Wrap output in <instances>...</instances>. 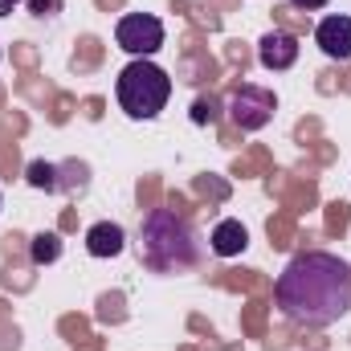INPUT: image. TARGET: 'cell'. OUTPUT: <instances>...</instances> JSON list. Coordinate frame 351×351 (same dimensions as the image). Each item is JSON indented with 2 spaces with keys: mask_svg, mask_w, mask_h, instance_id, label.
<instances>
[{
  "mask_svg": "<svg viewBox=\"0 0 351 351\" xmlns=\"http://www.w3.org/2000/svg\"><path fill=\"white\" fill-rule=\"evenodd\" d=\"M274 298L298 327H331L351 311V265L327 250H306L278 274Z\"/></svg>",
  "mask_w": 351,
  "mask_h": 351,
  "instance_id": "1",
  "label": "cell"
},
{
  "mask_svg": "<svg viewBox=\"0 0 351 351\" xmlns=\"http://www.w3.org/2000/svg\"><path fill=\"white\" fill-rule=\"evenodd\" d=\"M139 262L152 274H180L200 262L196 229L172 208H152L139 225Z\"/></svg>",
  "mask_w": 351,
  "mask_h": 351,
  "instance_id": "2",
  "label": "cell"
},
{
  "mask_svg": "<svg viewBox=\"0 0 351 351\" xmlns=\"http://www.w3.org/2000/svg\"><path fill=\"white\" fill-rule=\"evenodd\" d=\"M114 98L127 110V119H156L172 98V78L152 58H135L131 66H123L114 82Z\"/></svg>",
  "mask_w": 351,
  "mask_h": 351,
  "instance_id": "3",
  "label": "cell"
},
{
  "mask_svg": "<svg viewBox=\"0 0 351 351\" xmlns=\"http://www.w3.org/2000/svg\"><path fill=\"white\" fill-rule=\"evenodd\" d=\"M114 41L131 58H152V53L164 49V21L152 16V12H127L114 25Z\"/></svg>",
  "mask_w": 351,
  "mask_h": 351,
  "instance_id": "4",
  "label": "cell"
},
{
  "mask_svg": "<svg viewBox=\"0 0 351 351\" xmlns=\"http://www.w3.org/2000/svg\"><path fill=\"white\" fill-rule=\"evenodd\" d=\"M274 110H278V98H274V90H265V86H237L233 98H229V119L241 131H262L265 123L274 119Z\"/></svg>",
  "mask_w": 351,
  "mask_h": 351,
  "instance_id": "5",
  "label": "cell"
},
{
  "mask_svg": "<svg viewBox=\"0 0 351 351\" xmlns=\"http://www.w3.org/2000/svg\"><path fill=\"white\" fill-rule=\"evenodd\" d=\"M25 180L33 188H45V192H82L90 184V168L86 164H45V160H33L25 168Z\"/></svg>",
  "mask_w": 351,
  "mask_h": 351,
  "instance_id": "6",
  "label": "cell"
},
{
  "mask_svg": "<svg viewBox=\"0 0 351 351\" xmlns=\"http://www.w3.org/2000/svg\"><path fill=\"white\" fill-rule=\"evenodd\" d=\"M315 45L331 58V62H348L351 58V16L335 12V16H323L315 25Z\"/></svg>",
  "mask_w": 351,
  "mask_h": 351,
  "instance_id": "7",
  "label": "cell"
},
{
  "mask_svg": "<svg viewBox=\"0 0 351 351\" xmlns=\"http://www.w3.org/2000/svg\"><path fill=\"white\" fill-rule=\"evenodd\" d=\"M258 62H262L265 70H274V74L290 70L298 62V37L286 33V29H269L262 41H258Z\"/></svg>",
  "mask_w": 351,
  "mask_h": 351,
  "instance_id": "8",
  "label": "cell"
},
{
  "mask_svg": "<svg viewBox=\"0 0 351 351\" xmlns=\"http://www.w3.org/2000/svg\"><path fill=\"white\" fill-rule=\"evenodd\" d=\"M127 250V233L114 221H98L86 229V254L90 258H119Z\"/></svg>",
  "mask_w": 351,
  "mask_h": 351,
  "instance_id": "9",
  "label": "cell"
},
{
  "mask_svg": "<svg viewBox=\"0 0 351 351\" xmlns=\"http://www.w3.org/2000/svg\"><path fill=\"white\" fill-rule=\"evenodd\" d=\"M208 245H213V254H217V258H241V254L250 250V229H245L241 221L225 217V221L213 229Z\"/></svg>",
  "mask_w": 351,
  "mask_h": 351,
  "instance_id": "10",
  "label": "cell"
},
{
  "mask_svg": "<svg viewBox=\"0 0 351 351\" xmlns=\"http://www.w3.org/2000/svg\"><path fill=\"white\" fill-rule=\"evenodd\" d=\"M29 258H33V265L58 262V258H62V237H58V233H37L33 245H29Z\"/></svg>",
  "mask_w": 351,
  "mask_h": 351,
  "instance_id": "11",
  "label": "cell"
},
{
  "mask_svg": "<svg viewBox=\"0 0 351 351\" xmlns=\"http://www.w3.org/2000/svg\"><path fill=\"white\" fill-rule=\"evenodd\" d=\"M192 119H196V123H204V119H217V102H213V98H200Z\"/></svg>",
  "mask_w": 351,
  "mask_h": 351,
  "instance_id": "12",
  "label": "cell"
},
{
  "mask_svg": "<svg viewBox=\"0 0 351 351\" xmlns=\"http://www.w3.org/2000/svg\"><path fill=\"white\" fill-rule=\"evenodd\" d=\"M29 8H33L37 16H53V12L62 8V0H29Z\"/></svg>",
  "mask_w": 351,
  "mask_h": 351,
  "instance_id": "13",
  "label": "cell"
},
{
  "mask_svg": "<svg viewBox=\"0 0 351 351\" xmlns=\"http://www.w3.org/2000/svg\"><path fill=\"white\" fill-rule=\"evenodd\" d=\"M294 8H306V12H315V8H327L331 0H290Z\"/></svg>",
  "mask_w": 351,
  "mask_h": 351,
  "instance_id": "14",
  "label": "cell"
}]
</instances>
